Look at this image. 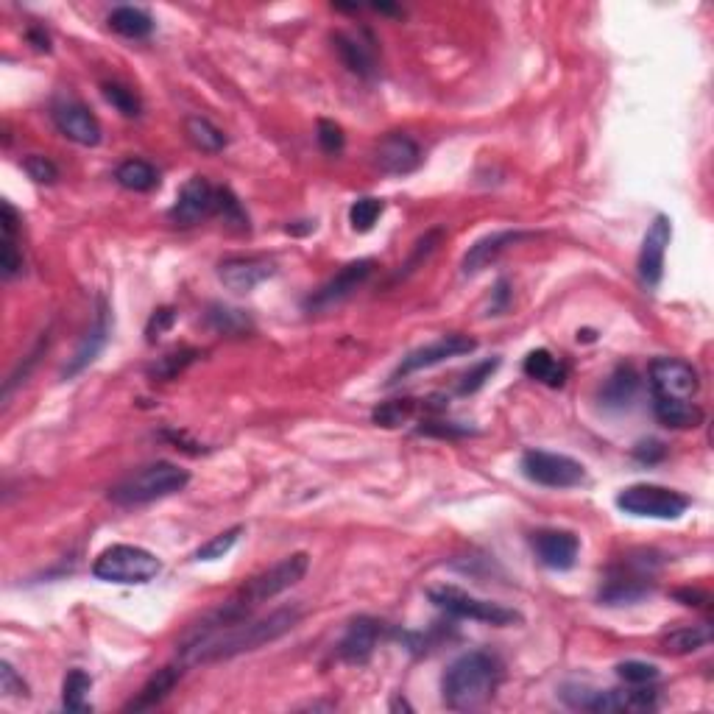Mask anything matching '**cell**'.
<instances>
[{
    "label": "cell",
    "instance_id": "1",
    "mask_svg": "<svg viewBox=\"0 0 714 714\" xmlns=\"http://www.w3.org/2000/svg\"><path fill=\"white\" fill-rule=\"evenodd\" d=\"M302 620L299 606H285V609L271 611L265 617H243V620L215 625V628H190L185 639L179 642V662L185 667H199V664H215L235 659L240 653H249L277 642Z\"/></svg>",
    "mask_w": 714,
    "mask_h": 714
},
{
    "label": "cell",
    "instance_id": "2",
    "mask_svg": "<svg viewBox=\"0 0 714 714\" xmlns=\"http://www.w3.org/2000/svg\"><path fill=\"white\" fill-rule=\"evenodd\" d=\"M307 569H310V556L307 553H293V556L282 558L274 567H268L260 575H254L249 583H243L238 592L229 600H224L218 609L207 611L199 620V625L215 628V625H226V622L252 617V611L257 606H263V603L274 600L282 592L293 589L296 583L305 578Z\"/></svg>",
    "mask_w": 714,
    "mask_h": 714
},
{
    "label": "cell",
    "instance_id": "3",
    "mask_svg": "<svg viewBox=\"0 0 714 714\" xmlns=\"http://www.w3.org/2000/svg\"><path fill=\"white\" fill-rule=\"evenodd\" d=\"M500 681H503L500 662L483 650H472L447 667L441 678V698L452 712H472L494 698Z\"/></svg>",
    "mask_w": 714,
    "mask_h": 714
},
{
    "label": "cell",
    "instance_id": "4",
    "mask_svg": "<svg viewBox=\"0 0 714 714\" xmlns=\"http://www.w3.org/2000/svg\"><path fill=\"white\" fill-rule=\"evenodd\" d=\"M187 483H190V472L187 469L171 461H157L137 469L129 477H123L118 486L109 489V500L120 505V508L148 505L185 491Z\"/></svg>",
    "mask_w": 714,
    "mask_h": 714
},
{
    "label": "cell",
    "instance_id": "5",
    "mask_svg": "<svg viewBox=\"0 0 714 714\" xmlns=\"http://www.w3.org/2000/svg\"><path fill=\"white\" fill-rule=\"evenodd\" d=\"M159 572H162V561L151 550L137 544H112L93 564V575L98 581L120 583V586H143L154 581Z\"/></svg>",
    "mask_w": 714,
    "mask_h": 714
},
{
    "label": "cell",
    "instance_id": "6",
    "mask_svg": "<svg viewBox=\"0 0 714 714\" xmlns=\"http://www.w3.org/2000/svg\"><path fill=\"white\" fill-rule=\"evenodd\" d=\"M427 597H430V603H436L438 609L447 611L450 617H458V620H475L483 622V625H494V628H508V625L522 622V614L516 609L469 595L458 586H433Z\"/></svg>",
    "mask_w": 714,
    "mask_h": 714
},
{
    "label": "cell",
    "instance_id": "7",
    "mask_svg": "<svg viewBox=\"0 0 714 714\" xmlns=\"http://www.w3.org/2000/svg\"><path fill=\"white\" fill-rule=\"evenodd\" d=\"M561 701L572 709L586 712H648L656 709V692L653 689H592L581 684H567L558 692Z\"/></svg>",
    "mask_w": 714,
    "mask_h": 714
},
{
    "label": "cell",
    "instance_id": "8",
    "mask_svg": "<svg viewBox=\"0 0 714 714\" xmlns=\"http://www.w3.org/2000/svg\"><path fill=\"white\" fill-rule=\"evenodd\" d=\"M617 508L622 514L639 516V519H681L689 511V497L681 491L653 486V483H636L617 494Z\"/></svg>",
    "mask_w": 714,
    "mask_h": 714
},
{
    "label": "cell",
    "instance_id": "9",
    "mask_svg": "<svg viewBox=\"0 0 714 714\" xmlns=\"http://www.w3.org/2000/svg\"><path fill=\"white\" fill-rule=\"evenodd\" d=\"M653 572H656V561L648 553L639 558H625L622 564L611 567V572L606 575V583L600 589V603L625 606V603H636V600L648 597L653 592Z\"/></svg>",
    "mask_w": 714,
    "mask_h": 714
},
{
    "label": "cell",
    "instance_id": "10",
    "mask_svg": "<svg viewBox=\"0 0 714 714\" xmlns=\"http://www.w3.org/2000/svg\"><path fill=\"white\" fill-rule=\"evenodd\" d=\"M519 466L530 483L544 489H578L586 483V466L561 452L528 450Z\"/></svg>",
    "mask_w": 714,
    "mask_h": 714
},
{
    "label": "cell",
    "instance_id": "11",
    "mask_svg": "<svg viewBox=\"0 0 714 714\" xmlns=\"http://www.w3.org/2000/svg\"><path fill=\"white\" fill-rule=\"evenodd\" d=\"M650 391L653 399H678V402H692L701 391V377L698 369L681 360V357H656L650 363Z\"/></svg>",
    "mask_w": 714,
    "mask_h": 714
},
{
    "label": "cell",
    "instance_id": "12",
    "mask_svg": "<svg viewBox=\"0 0 714 714\" xmlns=\"http://www.w3.org/2000/svg\"><path fill=\"white\" fill-rule=\"evenodd\" d=\"M374 268H377V263H374L371 257L344 265L335 277L327 279V282H324V285L307 299L305 310L307 313H327V310H332V307L344 305L346 299L355 296L357 288H363V285L369 282V277L374 274Z\"/></svg>",
    "mask_w": 714,
    "mask_h": 714
},
{
    "label": "cell",
    "instance_id": "13",
    "mask_svg": "<svg viewBox=\"0 0 714 714\" xmlns=\"http://www.w3.org/2000/svg\"><path fill=\"white\" fill-rule=\"evenodd\" d=\"M475 349H477L475 338L461 335V332H450V335L438 338V341H433V344L419 346V349H413L410 355L402 357V363H399L397 369H394V374H391V383H397V380H402V377H410V374H416V371L441 366V363H447V360H452V357L472 355Z\"/></svg>",
    "mask_w": 714,
    "mask_h": 714
},
{
    "label": "cell",
    "instance_id": "14",
    "mask_svg": "<svg viewBox=\"0 0 714 714\" xmlns=\"http://www.w3.org/2000/svg\"><path fill=\"white\" fill-rule=\"evenodd\" d=\"M673 240V221L667 215H656L653 224L645 232L642 249H639V260H636V271L639 279L648 291H656L662 285L664 277V257H667V246Z\"/></svg>",
    "mask_w": 714,
    "mask_h": 714
},
{
    "label": "cell",
    "instance_id": "15",
    "mask_svg": "<svg viewBox=\"0 0 714 714\" xmlns=\"http://www.w3.org/2000/svg\"><path fill=\"white\" fill-rule=\"evenodd\" d=\"M51 118L59 134H65L67 140H73L79 146H98L101 143V123L76 98H59L51 106Z\"/></svg>",
    "mask_w": 714,
    "mask_h": 714
},
{
    "label": "cell",
    "instance_id": "16",
    "mask_svg": "<svg viewBox=\"0 0 714 714\" xmlns=\"http://www.w3.org/2000/svg\"><path fill=\"white\" fill-rule=\"evenodd\" d=\"M215 196H218V190H215L204 176H193V179H187L185 187L179 190V196L173 201L168 218H171L176 226L201 224L204 218L215 215Z\"/></svg>",
    "mask_w": 714,
    "mask_h": 714
},
{
    "label": "cell",
    "instance_id": "17",
    "mask_svg": "<svg viewBox=\"0 0 714 714\" xmlns=\"http://www.w3.org/2000/svg\"><path fill=\"white\" fill-rule=\"evenodd\" d=\"M374 165L385 176H408L422 165V148L408 134H385L383 140L374 146Z\"/></svg>",
    "mask_w": 714,
    "mask_h": 714
},
{
    "label": "cell",
    "instance_id": "18",
    "mask_svg": "<svg viewBox=\"0 0 714 714\" xmlns=\"http://www.w3.org/2000/svg\"><path fill=\"white\" fill-rule=\"evenodd\" d=\"M533 550L536 558L542 561L547 569H556V572H567L578 564V553H581V539L572 533V530H536L533 533Z\"/></svg>",
    "mask_w": 714,
    "mask_h": 714
},
{
    "label": "cell",
    "instance_id": "19",
    "mask_svg": "<svg viewBox=\"0 0 714 714\" xmlns=\"http://www.w3.org/2000/svg\"><path fill=\"white\" fill-rule=\"evenodd\" d=\"M277 274V263L268 257H229L218 265V279L232 293H252Z\"/></svg>",
    "mask_w": 714,
    "mask_h": 714
},
{
    "label": "cell",
    "instance_id": "20",
    "mask_svg": "<svg viewBox=\"0 0 714 714\" xmlns=\"http://www.w3.org/2000/svg\"><path fill=\"white\" fill-rule=\"evenodd\" d=\"M528 238H533V235H530V232H522V229H500V232H491L486 238L472 243L469 252L463 254L461 274L463 277H475L483 268H489L500 254L508 252L511 246H516V243H522V240Z\"/></svg>",
    "mask_w": 714,
    "mask_h": 714
},
{
    "label": "cell",
    "instance_id": "21",
    "mask_svg": "<svg viewBox=\"0 0 714 714\" xmlns=\"http://www.w3.org/2000/svg\"><path fill=\"white\" fill-rule=\"evenodd\" d=\"M109 335H112V321H109V307H106V302L101 299L98 302V313H95V324L90 327V332L81 338L79 349L73 352V357L67 360V366L62 369V380H73L76 374H81V371L87 369L90 363H93L95 357L104 352L106 341H109Z\"/></svg>",
    "mask_w": 714,
    "mask_h": 714
},
{
    "label": "cell",
    "instance_id": "22",
    "mask_svg": "<svg viewBox=\"0 0 714 714\" xmlns=\"http://www.w3.org/2000/svg\"><path fill=\"white\" fill-rule=\"evenodd\" d=\"M332 45L349 73H355L360 79L377 76V56L371 51V40L360 37V34H349V31H335Z\"/></svg>",
    "mask_w": 714,
    "mask_h": 714
},
{
    "label": "cell",
    "instance_id": "23",
    "mask_svg": "<svg viewBox=\"0 0 714 714\" xmlns=\"http://www.w3.org/2000/svg\"><path fill=\"white\" fill-rule=\"evenodd\" d=\"M377 639H380V622L371 620V617H357L349 622L344 639L338 645V653L349 664L369 662L371 653L377 648Z\"/></svg>",
    "mask_w": 714,
    "mask_h": 714
},
{
    "label": "cell",
    "instance_id": "24",
    "mask_svg": "<svg viewBox=\"0 0 714 714\" xmlns=\"http://www.w3.org/2000/svg\"><path fill=\"white\" fill-rule=\"evenodd\" d=\"M182 670H185V664L182 662L157 670V673L151 675L146 684H143V689L137 692V698H134L132 703H126V712H146V709H154V706H159V703L171 695L173 687L179 684Z\"/></svg>",
    "mask_w": 714,
    "mask_h": 714
},
{
    "label": "cell",
    "instance_id": "25",
    "mask_svg": "<svg viewBox=\"0 0 714 714\" xmlns=\"http://www.w3.org/2000/svg\"><path fill=\"white\" fill-rule=\"evenodd\" d=\"M639 394V374L634 366H617L611 371L609 380L600 388V405L609 410H625L631 408V402Z\"/></svg>",
    "mask_w": 714,
    "mask_h": 714
},
{
    "label": "cell",
    "instance_id": "26",
    "mask_svg": "<svg viewBox=\"0 0 714 714\" xmlns=\"http://www.w3.org/2000/svg\"><path fill=\"white\" fill-rule=\"evenodd\" d=\"M522 371L528 374L530 380L547 385V388H561V385L567 383V366L550 349H533V352H528L525 363H522Z\"/></svg>",
    "mask_w": 714,
    "mask_h": 714
},
{
    "label": "cell",
    "instance_id": "27",
    "mask_svg": "<svg viewBox=\"0 0 714 714\" xmlns=\"http://www.w3.org/2000/svg\"><path fill=\"white\" fill-rule=\"evenodd\" d=\"M106 23L115 34L126 37V40H146L148 34L154 31V17L140 6H118V9L109 12Z\"/></svg>",
    "mask_w": 714,
    "mask_h": 714
},
{
    "label": "cell",
    "instance_id": "28",
    "mask_svg": "<svg viewBox=\"0 0 714 714\" xmlns=\"http://www.w3.org/2000/svg\"><path fill=\"white\" fill-rule=\"evenodd\" d=\"M653 413L664 427L687 430L703 422V410L695 402H678V399H653Z\"/></svg>",
    "mask_w": 714,
    "mask_h": 714
},
{
    "label": "cell",
    "instance_id": "29",
    "mask_svg": "<svg viewBox=\"0 0 714 714\" xmlns=\"http://www.w3.org/2000/svg\"><path fill=\"white\" fill-rule=\"evenodd\" d=\"M115 179H118L120 187H126L132 193H151L154 187H159L157 168L151 162H146V159H126V162H120Z\"/></svg>",
    "mask_w": 714,
    "mask_h": 714
},
{
    "label": "cell",
    "instance_id": "30",
    "mask_svg": "<svg viewBox=\"0 0 714 714\" xmlns=\"http://www.w3.org/2000/svg\"><path fill=\"white\" fill-rule=\"evenodd\" d=\"M712 642V628L701 622V625H681L670 634L662 636V648L667 653L675 656H684V653H695V650L706 648Z\"/></svg>",
    "mask_w": 714,
    "mask_h": 714
},
{
    "label": "cell",
    "instance_id": "31",
    "mask_svg": "<svg viewBox=\"0 0 714 714\" xmlns=\"http://www.w3.org/2000/svg\"><path fill=\"white\" fill-rule=\"evenodd\" d=\"M201 357L199 349H193V346H179V349H171V352H165L162 357H157L154 363H151V369H148V377H154V380H162V383H171V380H176L182 371H187L196 360Z\"/></svg>",
    "mask_w": 714,
    "mask_h": 714
},
{
    "label": "cell",
    "instance_id": "32",
    "mask_svg": "<svg viewBox=\"0 0 714 714\" xmlns=\"http://www.w3.org/2000/svg\"><path fill=\"white\" fill-rule=\"evenodd\" d=\"M204 318H207L210 330L221 332V335H232V338H238V335H246V332L254 330L252 318L246 316L243 310L221 305V302H215V305L207 307V316Z\"/></svg>",
    "mask_w": 714,
    "mask_h": 714
},
{
    "label": "cell",
    "instance_id": "33",
    "mask_svg": "<svg viewBox=\"0 0 714 714\" xmlns=\"http://www.w3.org/2000/svg\"><path fill=\"white\" fill-rule=\"evenodd\" d=\"M185 134L187 140L204 154H221L226 148V134L207 118H187Z\"/></svg>",
    "mask_w": 714,
    "mask_h": 714
},
{
    "label": "cell",
    "instance_id": "34",
    "mask_svg": "<svg viewBox=\"0 0 714 714\" xmlns=\"http://www.w3.org/2000/svg\"><path fill=\"white\" fill-rule=\"evenodd\" d=\"M90 689H93V678L84 670H70L65 675L62 684V706L67 712H90Z\"/></svg>",
    "mask_w": 714,
    "mask_h": 714
},
{
    "label": "cell",
    "instance_id": "35",
    "mask_svg": "<svg viewBox=\"0 0 714 714\" xmlns=\"http://www.w3.org/2000/svg\"><path fill=\"white\" fill-rule=\"evenodd\" d=\"M215 215L224 218V224L229 226V229L240 232V235L252 229V224H249V212L243 210L240 199L229 190V187H221V190H218V196H215Z\"/></svg>",
    "mask_w": 714,
    "mask_h": 714
},
{
    "label": "cell",
    "instance_id": "36",
    "mask_svg": "<svg viewBox=\"0 0 714 714\" xmlns=\"http://www.w3.org/2000/svg\"><path fill=\"white\" fill-rule=\"evenodd\" d=\"M101 93L123 118H140L143 115V101H140V95L134 93L132 87H126L120 81H106L104 87H101Z\"/></svg>",
    "mask_w": 714,
    "mask_h": 714
},
{
    "label": "cell",
    "instance_id": "37",
    "mask_svg": "<svg viewBox=\"0 0 714 714\" xmlns=\"http://www.w3.org/2000/svg\"><path fill=\"white\" fill-rule=\"evenodd\" d=\"M419 410L416 399H394V402H383L380 408H374L371 419L380 427H399V424L410 422Z\"/></svg>",
    "mask_w": 714,
    "mask_h": 714
},
{
    "label": "cell",
    "instance_id": "38",
    "mask_svg": "<svg viewBox=\"0 0 714 714\" xmlns=\"http://www.w3.org/2000/svg\"><path fill=\"white\" fill-rule=\"evenodd\" d=\"M383 210H385L383 199L363 196V199H357L355 204L349 207V224H352V229H355V232H371V229H374V224L380 221Z\"/></svg>",
    "mask_w": 714,
    "mask_h": 714
},
{
    "label": "cell",
    "instance_id": "39",
    "mask_svg": "<svg viewBox=\"0 0 714 714\" xmlns=\"http://www.w3.org/2000/svg\"><path fill=\"white\" fill-rule=\"evenodd\" d=\"M240 533H243V525H235V528L224 530V533H218V536H212L210 542H204L193 553V558L196 561H218V558H224L235 544H238Z\"/></svg>",
    "mask_w": 714,
    "mask_h": 714
},
{
    "label": "cell",
    "instance_id": "40",
    "mask_svg": "<svg viewBox=\"0 0 714 714\" xmlns=\"http://www.w3.org/2000/svg\"><path fill=\"white\" fill-rule=\"evenodd\" d=\"M444 235H447L444 229H430V232H427L424 238L416 240V246H413V254L408 257V263L402 265L399 277H408V274H413V271H416V268H419V265H422L424 260L430 257V254L436 252L438 243L444 240Z\"/></svg>",
    "mask_w": 714,
    "mask_h": 714
},
{
    "label": "cell",
    "instance_id": "41",
    "mask_svg": "<svg viewBox=\"0 0 714 714\" xmlns=\"http://www.w3.org/2000/svg\"><path fill=\"white\" fill-rule=\"evenodd\" d=\"M500 369V357H491V360H483V363H477V366H472V369L463 374L461 385H458V394L461 397H469V394H477L483 385L489 383L491 374Z\"/></svg>",
    "mask_w": 714,
    "mask_h": 714
},
{
    "label": "cell",
    "instance_id": "42",
    "mask_svg": "<svg viewBox=\"0 0 714 714\" xmlns=\"http://www.w3.org/2000/svg\"><path fill=\"white\" fill-rule=\"evenodd\" d=\"M617 675L631 687H645L659 678V667L648 662H622L617 664Z\"/></svg>",
    "mask_w": 714,
    "mask_h": 714
},
{
    "label": "cell",
    "instance_id": "43",
    "mask_svg": "<svg viewBox=\"0 0 714 714\" xmlns=\"http://www.w3.org/2000/svg\"><path fill=\"white\" fill-rule=\"evenodd\" d=\"M23 168H26V173L37 185H53L59 179V168L48 157H42V154H31V157L23 159Z\"/></svg>",
    "mask_w": 714,
    "mask_h": 714
},
{
    "label": "cell",
    "instance_id": "44",
    "mask_svg": "<svg viewBox=\"0 0 714 714\" xmlns=\"http://www.w3.org/2000/svg\"><path fill=\"white\" fill-rule=\"evenodd\" d=\"M20 268H23V254L17 252V235H3V243H0V271H3V279L17 277Z\"/></svg>",
    "mask_w": 714,
    "mask_h": 714
},
{
    "label": "cell",
    "instance_id": "45",
    "mask_svg": "<svg viewBox=\"0 0 714 714\" xmlns=\"http://www.w3.org/2000/svg\"><path fill=\"white\" fill-rule=\"evenodd\" d=\"M318 146L327 154H341L346 146L344 129L335 120H318Z\"/></svg>",
    "mask_w": 714,
    "mask_h": 714
},
{
    "label": "cell",
    "instance_id": "46",
    "mask_svg": "<svg viewBox=\"0 0 714 714\" xmlns=\"http://www.w3.org/2000/svg\"><path fill=\"white\" fill-rule=\"evenodd\" d=\"M173 324H176V310H173V307H159V310H154L146 324L148 344H154L157 338H162L165 332L171 330Z\"/></svg>",
    "mask_w": 714,
    "mask_h": 714
},
{
    "label": "cell",
    "instance_id": "47",
    "mask_svg": "<svg viewBox=\"0 0 714 714\" xmlns=\"http://www.w3.org/2000/svg\"><path fill=\"white\" fill-rule=\"evenodd\" d=\"M0 692L6 698H28L26 681L14 673V667L9 662H0Z\"/></svg>",
    "mask_w": 714,
    "mask_h": 714
},
{
    "label": "cell",
    "instance_id": "48",
    "mask_svg": "<svg viewBox=\"0 0 714 714\" xmlns=\"http://www.w3.org/2000/svg\"><path fill=\"white\" fill-rule=\"evenodd\" d=\"M634 455L642 463H656L662 461L664 455H667V450H664L662 441H642V444H636Z\"/></svg>",
    "mask_w": 714,
    "mask_h": 714
},
{
    "label": "cell",
    "instance_id": "49",
    "mask_svg": "<svg viewBox=\"0 0 714 714\" xmlns=\"http://www.w3.org/2000/svg\"><path fill=\"white\" fill-rule=\"evenodd\" d=\"M419 433H422V436H466V433H472V430H469V427H455V424L441 427V422H427L424 427H419Z\"/></svg>",
    "mask_w": 714,
    "mask_h": 714
},
{
    "label": "cell",
    "instance_id": "50",
    "mask_svg": "<svg viewBox=\"0 0 714 714\" xmlns=\"http://www.w3.org/2000/svg\"><path fill=\"white\" fill-rule=\"evenodd\" d=\"M508 299H511V291H508V282L505 279H500L497 282V288H494V302H491V316H500L505 310V305H508Z\"/></svg>",
    "mask_w": 714,
    "mask_h": 714
},
{
    "label": "cell",
    "instance_id": "51",
    "mask_svg": "<svg viewBox=\"0 0 714 714\" xmlns=\"http://www.w3.org/2000/svg\"><path fill=\"white\" fill-rule=\"evenodd\" d=\"M675 597H678L684 606H703V603H706V595H703L701 589H678Z\"/></svg>",
    "mask_w": 714,
    "mask_h": 714
},
{
    "label": "cell",
    "instance_id": "52",
    "mask_svg": "<svg viewBox=\"0 0 714 714\" xmlns=\"http://www.w3.org/2000/svg\"><path fill=\"white\" fill-rule=\"evenodd\" d=\"M28 40L34 42V48H37V51H51L48 34H42V31H37V28H31V31H28Z\"/></svg>",
    "mask_w": 714,
    "mask_h": 714
}]
</instances>
